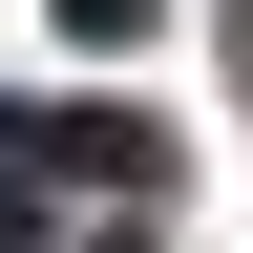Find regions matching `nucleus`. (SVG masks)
Returning <instances> with one entry per match:
<instances>
[{"label":"nucleus","mask_w":253,"mask_h":253,"mask_svg":"<svg viewBox=\"0 0 253 253\" xmlns=\"http://www.w3.org/2000/svg\"><path fill=\"white\" fill-rule=\"evenodd\" d=\"M63 42H148V0H63Z\"/></svg>","instance_id":"1"},{"label":"nucleus","mask_w":253,"mask_h":253,"mask_svg":"<svg viewBox=\"0 0 253 253\" xmlns=\"http://www.w3.org/2000/svg\"><path fill=\"white\" fill-rule=\"evenodd\" d=\"M232 63H253V0H232Z\"/></svg>","instance_id":"2"}]
</instances>
